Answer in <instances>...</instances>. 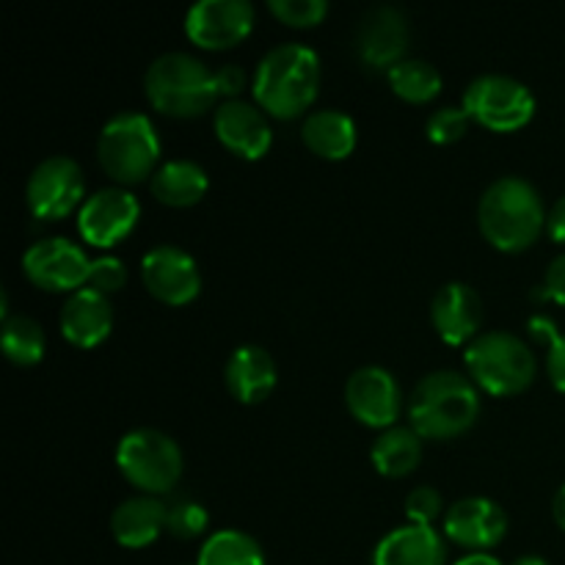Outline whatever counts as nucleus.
<instances>
[{"label": "nucleus", "instance_id": "nucleus-11", "mask_svg": "<svg viewBox=\"0 0 565 565\" xmlns=\"http://www.w3.org/2000/svg\"><path fill=\"white\" fill-rule=\"evenodd\" d=\"M138 215H141V204L132 196L127 188L108 185L94 191L86 202L81 204V215H77V230H81L83 241L92 246L108 248L127 237L136 226Z\"/></svg>", "mask_w": 565, "mask_h": 565}, {"label": "nucleus", "instance_id": "nucleus-14", "mask_svg": "<svg viewBox=\"0 0 565 565\" xmlns=\"http://www.w3.org/2000/svg\"><path fill=\"white\" fill-rule=\"evenodd\" d=\"M254 6L248 0H199L185 14V33L204 50H224L248 36Z\"/></svg>", "mask_w": 565, "mask_h": 565}, {"label": "nucleus", "instance_id": "nucleus-30", "mask_svg": "<svg viewBox=\"0 0 565 565\" xmlns=\"http://www.w3.org/2000/svg\"><path fill=\"white\" fill-rule=\"evenodd\" d=\"M469 121L472 116L463 108H456V105H445V108H436L434 114L425 121V130H428V138L436 143H452L458 138L467 136Z\"/></svg>", "mask_w": 565, "mask_h": 565}, {"label": "nucleus", "instance_id": "nucleus-8", "mask_svg": "<svg viewBox=\"0 0 565 565\" xmlns=\"http://www.w3.org/2000/svg\"><path fill=\"white\" fill-rule=\"evenodd\" d=\"M463 110L489 130L511 132L533 119L535 97L516 77L489 72V75H478L467 86Z\"/></svg>", "mask_w": 565, "mask_h": 565}, {"label": "nucleus", "instance_id": "nucleus-10", "mask_svg": "<svg viewBox=\"0 0 565 565\" xmlns=\"http://www.w3.org/2000/svg\"><path fill=\"white\" fill-rule=\"evenodd\" d=\"M88 268H92V259L77 243L66 237H42L22 254V270L42 290H81L83 285H88Z\"/></svg>", "mask_w": 565, "mask_h": 565}, {"label": "nucleus", "instance_id": "nucleus-20", "mask_svg": "<svg viewBox=\"0 0 565 565\" xmlns=\"http://www.w3.org/2000/svg\"><path fill=\"white\" fill-rule=\"evenodd\" d=\"M447 546L428 524H406L379 541L373 565H445Z\"/></svg>", "mask_w": 565, "mask_h": 565}, {"label": "nucleus", "instance_id": "nucleus-34", "mask_svg": "<svg viewBox=\"0 0 565 565\" xmlns=\"http://www.w3.org/2000/svg\"><path fill=\"white\" fill-rule=\"evenodd\" d=\"M215 86H218V97L224 94V97L235 99V94L243 92V86H246V72L237 64H224L215 72Z\"/></svg>", "mask_w": 565, "mask_h": 565}, {"label": "nucleus", "instance_id": "nucleus-19", "mask_svg": "<svg viewBox=\"0 0 565 565\" xmlns=\"http://www.w3.org/2000/svg\"><path fill=\"white\" fill-rule=\"evenodd\" d=\"M114 309L105 292L81 287L61 307V334L77 348H94L110 334Z\"/></svg>", "mask_w": 565, "mask_h": 565}, {"label": "nucleus", "instance_id": "nucleus-39", "mask_svg": "<svg viewBox=\"0 0 565 565\" xmlns=\"http://www.w3.org/2000/svg\"><path fill=\"white\" fill-rule=\"evenodd\" d=\"M552 513H555V522L565 530V483L557 489L555 500H552Z\"/></svg>", "mask_w": 565, "mask_h": 565}, {"label": "nucleus", "instance_id": "nucleus-26", "mask_svg": "<svg viewBox=\"0 0 565 565\" xmlns=\"http://www.w3.org/2000/svg\"><path fill=\"white\" fill-rule=\"evenodd\" d=\"M196 565H265V555L248 533L218 530L202 544Z\"/></svg>", "mask_w": 565, "mask_h": 565}, {"label": "nucleus", "instance_id": "nucleus-33", "mask_svg": "<svg viewBox=\"0 0 565 565\" xmlns=\"http://www.w3.org/2000/svg\"><path fill=\"white\" fill-rule=\"evenodd\" d=\"M125 281H127V268L119 257L105 254V257L92 259V268H88V287H94V290L108 296V292L119 290Z\"/></svg>", "mask_w": 565, "mask_h": 565}, {"label": "nucleus", "instance_id": "nucleus-37", "mask_svg": "<svg viewBox=\"0 0 565 565\" xmlns=\"http://www.w3.org/2000/svg\"><path fill=\"white\" fill-rule=\"evenodd\" d=\"M527 331L535 337V340L544 342L546 348H550L552 340L561 334V331H557V323L550 318V315H533V318L527 320Z\"/></svg>", "mask_w": 565, "mask_h": 565}, {"label": "nucleus", "instance_id": "nucleus-31", "mask_svg": "<svg viewBox=\"0 0 565 565\" xmlns=\"http://www.w3.org/2000/svg\"><path fill=\"white\" fill-rule=\"evenodd\" d=\"M268 9L279 17L285 25L292 28H312L329 11L326 0H268Z\"/></svg>", "mask_w": 565, "mask_h": 565}, {"label": "nucleus", "instance_id": "nucleus-23", "mask_svg": "<svg viewBox=\"0 0 565 565\" xmlns=\"http://www.w3.org/2000/svg\"><path fill=\"white\" fill-rule=\"evenodd\" d=\"M301 138L320 158L342 160L356 147V125L345 110L320 108L303 119Z\"/></svg>", "mask_w": 565, "mask_h": 565}, {"label": "nucleus", "instance_id": "nucleus-4", "mask_svg": "<svg viewBox=\"0 0 565 565\" xmlns=\"http://www.w3.org/2000/svg\"><path fill=\"white\" fill-rule=\"evenodd\" d=\"M143 88L160 114L180 119L204 114L218 97L215 72L191 53H163L154 58L143 75Z\"/></svg>", "mask_w": 565, "mask_h": 565}, {"label": "nucleus", "instance_id": "nucleus-32", "mask_svg": "<svg viewBox=\"0 0 565 565\" xmlns=\"http://www.w3.org/2000/svg\"><path fill=\"white\" fill-rule=\"evenodd\" d=\"M441 508H445V500H441V494L434 486H417L414 491H408L406 516L412 519V524H428V527H434L436 519L441 516Z\"/></svg>", "mask_w": 565, "mask_h": 565}, {"label": "nucleus", "instance_id": "nucleus-5", "mask_svg": "<svg viewBox=\"0 0 565 565\" xmlns=\"http://www.w3.org/2000/svg\"><path fill=\"white\" fill-rule=\"evenodd\" d=\"M467 370L480 390L516 395L535 379V353L511 331H483L467 345Z\"/></svg>", "mask_w": 565, "mask_h": 565}, {"label": "nucleus", "instance_id": "nucleus-27", "mask_svg": "<svg viewBox=\"0 0 565 565\" xmlns=\"http://www.w3.org/2000/svg\"><path fill=\"white\" fill-rule=\"evenodd\" d=\"M386 75H390L392 92L406 99V103H428L441 92L439 70L425 58L397 61Z\"/></svg>", "mask_w": 565, "mask_h": 565}, {"label": "nucleus", "instance_id": "nucleus-18", "mask_svg": "<svg viewBox=\"0 0 565 565\" xmlns=\"http://www.w3.org/2000/svg\"><path fill=\"white\" fill-rule=\"evenodd\" d=\"M430 320L436 331L450 345H463L478 337L480 323H483V298L478 290L463 281H450L439 287L430 303Z\"/></svg>", "mask_w": 565, "mask_h": 565}, {"label": "nucleus", "instance_id": "nucleus-9", "mask_svg": "<svg viewBox=\"0 0 565 565\" xmlns=\"http://www.w3.org/2000/svg\"><path fill=\"white\" fill-rule=\"evenodd\" d=\"M83 191H86V180H83L81 166L66 154H53L31 171L25 199L36 218L55 221L81 204Z\"/></svg>", "mask_w": 565, "mask_h": 565}, {"label": "nucleus", "instance_id": "nucleus-35", "mask_svg": "<svg viewBox=\"0 0 565 565\" xmlns=\"http://www.w3.org/2000/svg\"><path fill=\"white\" fill-rule=\"evenodd\" d=\"M544 287L546 292H550V298H555L557 303H563L565 307V252L557 254V257L550 263V268H546Z\"/></svg>", "mask_w": 565, "mask_h": 565}, {"label": "nucleus", "instance_id": "nucleus-29", "mask_svg": "<svg viewBox=\"0 0 565 565\" xmlns=\"http://www.w3.org/2000/svg\"><path fill=\"white\" fill-rule=\"evenodd\" d=\"M210 516L207 508L202 502L191 500V497H177L166 505V530H169L174 539L191 541L207 530Z\"/></svg>", "mask_w": 565, "mask_h": 565}, {"label": "nucleus", "instance_id": "nucleus-24", "mask_svg": "<svg viewBox=\"0 0 565 565\" xmlns=\"http://www.w3.org/2000/svg\"><path fill=\"white\" fill-rule=\"evenodd\" d=\"M207 171L196 160H169L152 177V193L169 207H191L207 193Z\"/></svg>", "mask_w": 565, "mask_h": 565}, {"label": "nucleus", "instance_id": "nucleus-3", "mask_svg": "<svg viewBox=\"0 0 565 565\" xmlns=\"http://www.w3.org/2000/svg\"><path fill=\"white\" fill-rule=\"evenodd\" d=\"M480 414V397L475 381L456 370L428 373L412 392L408 417L423 439H452L475 425Z\"/></svg>", "mask_w": 565, "mask_h": 565}, {"label": "nucleus", "instance_id": "nucleus-15", "mask_svg": "<svg viewBox=\"0 0 565 565\" xmlns=\"http://www.w3.org/2000/svg\"><path fill=\"white\" fill-rule=\"evenodd\" d=\"M345 403L359 423L370 428H392L401 414V384L386 367L364 364L348 379Z\"/></svg>", "mask_w": 565, "mask_h": 565}, {"label": "nucleus", "instance_id": "nucleus-21", "mask_svg": "<svg viewBox=\"0 0 565 565\" xmlns=\"http://www.w3.org/2000/svg\"><path fill=\"white\" fill-rule=\"evenodd\" d=\"M226 390L241 403H263L276 386V362L263 345H241L224 367Z\"/></svg>", "mask_w": 565, "mask_h": 565}, {"label": "nucleus", "instance_id": "nucleus-41", "mask_svg": "<svg viewBox=\"0 0 565 565\" xmlns=\"http://www.w3.org/2000/svg\"><path fill=\"white\" fill-rule=\"evenodd\" d=\"M511 565H550V563H546L541 555H522V557H516Z\"/></svg>", "mask_w": 565, "mask_h": 565}, {"label": "nucleus", "instance_id": "nucleus-13", "mask_svg": "<svg viewBox=\"0 0 565 565\" xmlns=\"http://www.w3.org/2000/svg\"><path fill=\"white\" fill-rule=\"evenodd\" d=\"M408 17L392 3H379L362 14L356 25V53L373 70L390 72L408 50Z\"/></svg>", "mask_w": 565, "mask_h": 565}, {"label": "nucleus", "instance_id": "nucleus-38", "mask_svg": "<svg viewBox=\"0 0 565 565\" xmlns=\"http://www.w3.org/2000/svg\"><path fill=\"white\" fill-rule=\"evenodd\" d=\"M546 232H550L552 241L565 243V196L552 204L550 215H546Z\"/></svg>", "mask_w": 565, "mask_h": 565}, {"label": "nucleus", "instance_id": "nucleus-25", "mask_svg": "<svg viewBox=\"0 0 565 565\" xmlns=\"http://www.w3.org/2000/svg\"><path fill=\"white\" fill-rule=\"evenodd\" d=\"M375 469L386 478H403V475L414 472L423 458V436L414 428H403V425H392L384 434L375 439L373 450H370Z\"/></svg>", "mask_w": 565, "mask_h": 565}, {"label": "nucleus", "instance_id": "nucleus-40", "mask_svg": "<svg viewBox=\"0 0 565 565\" xmlns=\"http://www.w3.org/2000/svg\"><path fill=\"white\" fill-rule=\"evenodd\" d=\"M456 565H502L494 555H486V552H475V555L461 557Z\"/></svg>", "mask_w": 565, "mask_h": 565}, {"label": "nucleus", "instance_id": "nucleus-28", "mask_svg": "<svg viewBox=\"0 0 565 565\" xmlns=\"http://www.w3.org/2000/svg\"><path fill=\"white\" fill-rule=\"evenodd\" d=\"M44 331L28 315L3 318V353L14 364H36L44 356Z\"/></svg>", "mask_w": 565, "mask_h": 565}, {"label": "nucleus", "instance_id": "nucleus-7", "mask_svg": "<svg viewBox=\"0 0 565 565\" xmlns=\"http://www.w3.org/2000/svg\"><path fill=\"white\" fill-rule=\"evenodd\" d=\"M121 475L143 494H169L182 475V450L169 434L158 428H136L116 447Z\"/></svg>", "mask_w": 565, "mask_h": 565}, {"label": "nucleus", "instance_id": "nucleus-17", "mask_svg": "<svg viewBox=\"0 0 565 565\" xmlns=\"http://www.w3.org/2000/svg\"><path fill=\"white\" fill-rule=\"evenodd\" d=\"M213 125L218 141L230 152H235L237 158H263L270 149V141H274V132H270L265 114L257 105L246 103V99H226V103H221L215 108Z\"/></svg>", "mask_w": 565, "mask_h": 565}, {"label": "nucleus", "instance_id": "nucleus-6", "mask_svg": "<svg viewBox=\"0 0 565 565\" xmlns=\"http://www.w3.org/2000/svg\"><path fill=\"white\" fill-rule=\"evenodd\" d=\"M103 169L121 185L141 182L152 174L160 158V138L149 116L138 110H121L105 121L97 141Z\"/></svg>", "mask_w": 565, "mask_h": 565}, {"label": "nucleus", "instance_id": "nucleus-22", "mask_svg": "<svg viewBox=\"0 0 565 565\" xmlns=\"http://www.w3.org/2000/svg\"><path fill=\"white\" fill-rule=\"evenodd\" d=\"M110 530L121 546L130 550L149 546L166 530V502L152 494L130 497L114 511Z\"/></svg>", "mask_w": 565, "mask_h": 565}, {"label": "nucleus", "instance_id": "nucleus-42", "mask_svg": "<svg viewBox=\"0 0 565 565\" xmlns=\"http://www.w3.org/2000/svg\"><path fill=\"white\" fill-rule=\"evenodd\" d=\"M193 565H196V563H193Z\"/></svg>", "mask_w": 565, "mask_h": 565}, {"label": "nucleus", "instance_id": "nucleus-16", "mask_svg": "<svg viewBox=\"0 0 565 565\" xmlns=\"http://www.w3.org/2000/svg\"><path fill=\"white\" fill-rule=\"evenodd\" d=\"M445 533L467 550H491L508 533V516L489 497H463L445 513Z\"/></svg>", "mask_w": 565, "mask_h": 565}, {"label": "nucleus", "instance_id": "nucleus-2", "mask_svg": "<svg viewBox=\"0 0 565 565\" xmlns=\"http://www.w3.org/2000/svg\"><path fill=\"white\" fill-rule=\"evenodd\" d=\"M320 86V55L309 44L285 42L263 55L254 72V99L279 119H296Z\"/></svg>", "mask_w": 565, "mask_h": 565}, {"label": "nucleus", "instance_id": "nucleus-1", "mask_svg": "<svg viewBox=\"0 0 565 565\" xmlns=\"http://www.w3.org/2000/svg\"><path fill=\"white\" fill-rule=\"evenodd\" d=\"M546 215L539 188L516 174L497 177L478 202L480 232L500 252L533 246L546 226Z\"/></svg>", "mask_w": 565, "mask_h": 565}, {"label": "nucleus", "instance_id": "nucleus-12", "mask_svg": "<svg viewBox=\"0 0 565 565\" xmlns=\"http://www.w3.org/2000/svg\"><path fill=\"white\" fill-rule=\"evenodd\" d=\"M141 279L158 301L171 303V307L191 303L202 290V274H199L196 259L169 243L143 254Z\"/></svg>", "mask_w": 565, "mask_h": 565}, {"label": "nucleus", "instance_id": "nucleus-36", "mask_svg": "<svg viewBox=\"0 0 565 565\" xmlns=\"http://www.w3.org/2000/svg\"><path fill=\"white\" fill-rule=\"evenodd\" d=\"M546 367H550V379L557 390L565 392V334H557L550 345V356H546Z\"/></svg>", "mask_w": 565, "mask_h": 565}]
</instances>
